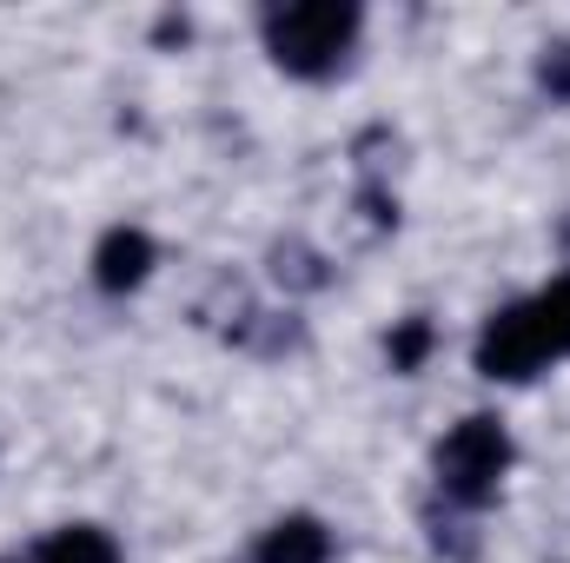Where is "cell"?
I'll list each match as a JSON object with an SVG mask.
<instances>
[{
  "label": "cell",
  "instance_id": "obj_1",
  "mask_svg": "<svg viewBox=\"0 0 570 563\" xmlns=\"http://www.w3.org/2000/svg\"><path fill=\"white\" fill-rule=\"evenodd\" d=\"M358 40V7L352 0H298V7H266V47L285 73L325 80L338 73L345 47Z\"/></svg>",
  "mask_w": 570,
  "mask_h": 563
},
{
  "label": "cell",
  "instance_id": "obj_2",
  "mask_svg": "<svg viewBox=\"0 0 570 563\" xmlns=\"http://www.w3.org/2000/svg\"><path fill=\"white\" fill-rule=\"evenodd\" d=\"M438 491L451 497V504H464V511H478V504H491L498 497V484H504V471H511V431L498 418H464L444 431V444H438Z\"/></svg>",
  "mask_w": 570,
  "mask_h": 563
},
{
  "label": "cell",
  "instance_id": "obj_3",
  "mask_svg": "<svg viewBox=\"0 0 570 563\" xmlns=\"http://www.w3.org/2000/svg\"><path fill=\"white\" fill-rule=\"evenodd\" d=\"M544 365H551V352H544V338H538V325H531V305H511V312H498V318L484 325V338H478V372H484V378L524 385V378L544 372Z\"/></svg>",
  "mask_w": 570,
  "mask_h": 563
},
{
  "label": "cell",
  "instance_id": "obj_4",
  "mask_svg": "<svg viewBox=\"0 0 570 563\" xmlns=\"http://www.w3.org/2000/svg\"><path fill=\"white\" fill-rule=\"evenodd\" d=\"M146 273H153V239H146L140 226H114L100 239V253H94L100 292H134V285H146Z\"/></svg>",
  "mask_w": 570,
  "mask_h": 563
},
{
  "label": "cell",
  "instance_id": "obj_5",
  "mask_svg": "<svg viewBox=\"0 0 570 563\" xmlns=\"http://www.w3.org/2000/svg\"><path fill=\"white\" fill-rule=\"evenodd\" d=\"M325 557H332V537H325L318 517H279L253 551V563H325Z\"/></svg>",
  "mask_w": 570,
  "mask_h": 563
},
{
  "label": "cell",
  "instance_id": "obj_6",
  "mask_svg": "<svg viewBox=\"0 0 570 563\" xmlns=\"http://www.w3.org/2000/svg\"><path fill=\"white\" fill-rule=\"evenodd\" d=\"M33 563H120V544H114L100 524H67V531H53V537L40 544Z\"/></svg>",
  "mask_w": 570,
  "mask_h": 563
},
{
  "label": "cell",
  "instance_id": "obj_7",
  "mask_svg": "<svg viewBox=\"0 0 570 563\" xmlns=\"http://www.w3.org/2000/svg\"><path fill=\"white\" fill-rule=\"evenodd\" d=\"M531 325H538V338H544L551 358H570V273L531 298Z\"/></svg>",
  "mask_w": 570,
  "mask_h": 563
},
{
  "label": "cell",
  "instance_id": "obj_8",
  "mask_svg": "<svg viewBox=\"0 0 570 563\" xmlns=\"http://www.w3.org/2000/svg\"><path fill=\"white\" fill-rule=\"evenodd\" d=\"M431 345H438L431 318H405V325L385 338V358H392V372H419V365L431 358Z\"/></svg>",
  "mask_w": 570,
  "mask_h": 563
},
{
  "label": "cell",
  "instance_id": "obj_9",
  "mask_svg": "<svg viewBox=\"0 0 570 563\" xmlns=\"http://www.w3.org/2000/svg\"><path fill=\"white\" fill-rule=\"evenodd\" d=\"M273 279L292 285V292H318L332 273H325V259L305 253V246H273Z\"/></svg>",
  "mask_w": 570,
  "mask_h": 563
},
{
  "label": "cell",
  "instance_id": "obj_10",
  "mask_svg": "<svg viewBox=\"0 0 570 563\" xmlns=\"http://www.w3.org/2000/svg\"><path fill=\"white\" fill-rule=\"evenodd\" d=\"M538 87H544L558 107H570V47H544V60H538Z\"/></svg>",
  "mask_w": 570,
  "mask_h": 563
}]
</instances>
